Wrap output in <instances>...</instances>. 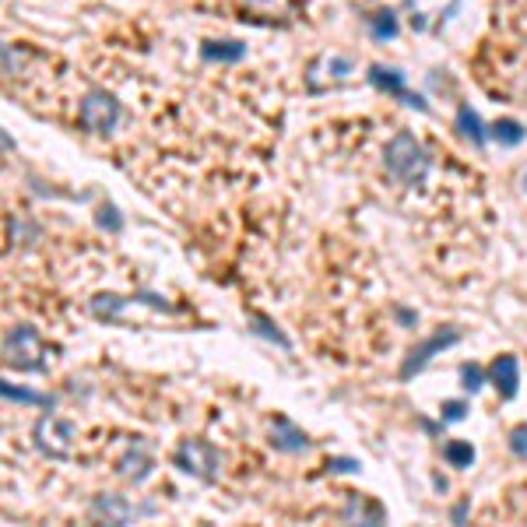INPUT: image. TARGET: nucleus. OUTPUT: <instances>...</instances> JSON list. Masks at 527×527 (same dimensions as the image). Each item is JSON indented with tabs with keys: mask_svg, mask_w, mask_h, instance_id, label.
Masks as SVG:
<instances>
[{
	"mask_svg": "<svg viewBox=\"0 0 527 527\" xmlns=\"http://www.w3.org/2000/svg\"><path fill=\"white\" fill-rule=\"evenodd\" d=\"M383 159H387V172L394 179H401L405 187H422L425 176H429V155H425L422 141L415 134H408V131H401V134L390 137Z\"/></svg>",
	"mask_w": 527,
	"mask_h": 527,
	"instance_id": "f257e3e1",
	"label": "nucleus"
},
{
	"mask_svg": "<svg viewBox=\"0 0 527 527\" xmlns=\"http://www.w3.org/2000/svg\"><path fill=\"white\" fill-rule=\"evenodd\" d=\"M4 362L18 373H46V362H49V348L43 345V337L32 324H14L8 334H4Z\"/></svg>",
	"mask_w": 527,
	"mask_h": 527,
	"instance_id": "f03ea898",
	"label": "nucleus"
},
{
	"mask_svg": "<svg viewBox=\"0 0 527 527\" xmlns=\"http://www.w3.org/2000/svg\"><path fill=\"white\" fill-rule=\"evenodd\" d=\"M32 440H36V450L53 457V460H71L74 457V440H78V429L60 418L53 412H46L36 425H32Z\"/></svg>",
	"mask_w": 527,
	"mask_h": 527,
	"instance_id": "7ed1b4c3",
	"label": "nucleus"
},
{
	"mask_svg": "<svg viewBox=\"0 0 527 527\" xmlns=\"http://www.w3.org/2000/svg\"><path fill=\"white\" fill-rule=\"evenodd\" d=\"M172 464L190 475V478H201V482H214L222 471V457L208 440H183L176 450H172Z\"/></svg>",
	"mask_w": 527,
	"mask_h": 527,
	"instance_id": "20e7f679",
	"label": "nucleus"
},
{
	"mask_svg": "<svg viewBox=\"0 0 527 527\" xmlns=\"http://www.w3.org/2000/svg\"><path fill=\"white\" fill-rule=\"evenodd\" d=\"M78 123L88 134H109L120 123V102L109 96V91L91 88V91H85V99L78 106Z\"/></svg>",
	"mask_w": 527,
	"mask_h": 527,
	"instance_id": "39448f33",
	"label": "nucleus"
},
{
	"mask_svg": "<svg viewBox=\"0 0 527 527\" xmlns=\"http://www.w3.org/2000/svg\"><path fill=\"white\" fill-rule=\"evenodd\" d=\"M134 302H144V306H151V309H172V306H169L162 295H155V292H137V295H116V292H102V295L91 299V317H96V320H106V324H116L123 309L134 306Z\"/></svg>",
	"mask_w": 527,
	"mask_h": 527,
	"instance_id": "423d86ee",
	"label": "nucleus"
},
{
	"mask_svg": "<svg viewBox=\"0 0 527 527\" xmlns=\"http://www.w3.org/2000/svg\"><path fill=\"white\" fill-rule=\"evenodd\" d=\"M460 341V330L457 327H447V330H440V334H432V337H425L418 348H412L408 352V359L401 362V380H412L415 373H422V369L432 362V355H440V352H447L450 345H457Z\"/></svg>",
	"mask_w": 527,
	"mask_h": 527,
	"instance_id": "0eeeda50",
	"label": "nucleus"
},
{
	"mask_svg": "<svg viewBox=\"0 0 527 527\" xmlns=\"http://www.w3.org/2000/svg\"><path fill=\"white\" fill-rule=\"evenodd\" d=\"M137 506L134 503H127L123 495H96L91 500V506H88V517L91 520H106V524H131V520H137Z\"/></svg>",
	"mask_w": 527,
	"mask_h": 527,
	"instance_id": "6e6552de",
	"label": "nucleus"
},
{
	"mask_svg": "<svg viewBox=\"0 0 527 527\" xmlns=\"http://www.w3.org/2000/svg\"><path fill=\"white\" fill-rule=\"evenodd\" d=\"M489 383L500 390L503 401H513L517 390H520V366H517V355H500L489 369Z\"/></svg>",
	"mask_w": 527,
	"mask_h": 527,
	"instance_id": "1a4fd4ad",
	"label": "nucleus"
},
{
	"mask_svg": "<svg viewBox=\"0 0 527 527\" xmlns=\"http://www.w3.org/2000/svg\"><path fill=\"white\" fill-rule=\"evenodd\" d=\"M151 468H155V460H151V453L144 450V443H134L127 453H123L120 460H116V471H120V478H127V482H144L148 475H151Z\"/></svg>",
	"mask_w": 527,
	"mask_h": 527,
	"instance_id": "9d476101",
	"label": "nucleus"
},
{
	"mask_svg": "<svg viewBox=\"0 0 527 527\" xmlns=\"http://www.w3.org/2000/svg\"><path fill=\"white\" fill-rule=\"evenodd\" d=\"M271 447L282 450V453H299V450L309 447V436L299 425H292L289 418H274V425H271Z\"/></svg>",
	"mask_w": 527,
	"mask_h": 527,
	"instance_id": "9b49d317",
	"label": "nucleus"
},
{
	"mask_svg": "<svg viewBox=\"0 0 527 527\" xmlns=\"http://www.w3.org/2000/svg\"><path fill=\"white\" fill-rule=\"evenodd\" d=\"M201 56L204 60H218V64H236V60L246 56V46L236 43V39H208L201 46Z\"/></svg>",
	"mask_w": 527,
	"mask_h": 527,
	"instance_id": "f8f14e48",
	"label": "nucleus"
},
{
	"mask_svg": "<svg viewBox=\"0 0 527 527\" xmlns=\"http://www.w3.org/2000/svg\"><path fill=\"white\" fill-rule=\"evenodd\" d=\"M0 397L8 401H21V405H32V408H53V397L49 394H39V390H28V387H14L8 380H0Z\"/></svg>",
	"mask_w": 527,
	"mask_h": 527,
	"instance_id": "ddd939ff",
	"label": "nucleus"
},
{
	"mask_svg": "<svg viewBox=\"0 0 527 527\" xmlns=\"http://www.w3.org/2000/svg\"><path fill=\"white\" fill-rule=\"evenodd\" d=\"M369 81H373L377 88H383V91H390V96H401V99L408 96V91H405V74L394 71V67L373 64V67H369Z\"/></svg>",
	"mask_w": 527,
	"mask_h": 527,
	"instance_id": "4468645a",
	"label": "nucleus"
},
{
	"mask_svg": "<svg viewBox=\"0 0 527 527\" xmlns=\"http://www.w3.org/2000/svg\"><path fill=\"white\" fill-rule=\"evenodd\" d=\"M457 131L464 134V137H471L475 144H485V131H482V120H478V113L471 109V106H460L457 109Z\"/></svg>",
	"mask_w": 527,
	"mask_h": 527,
	"instance_id": "2eb2a0df",
	"label": "nucleus"
},
{
	"mask_svg": "<svg viewBox=\"0 0 527 527\" xmlns=\"http://www.w3.org/2000/svg\"><path fill=\"white\" fill-rule=\"evenodd\" d=\"M489 137L500 141V144H506V148H517L524 141V127H520L517 120H495L492 127H489Z\"/></svg>",
	"mask_w": 527,
	"mask_h": 527,
	"instance_id": "dca6fc26",
	"label": "nucleus"
},
{
	"mask_svg": "<svg viewBox=\"0 0 527 527\" xmlns=\"http://www.w3.org/2000/svg\"><path fill=\"white\" fill-rule=\"evenodd\" d=\"M443 453H447L450 468H471V464H475V447L468 440H450Z\"/></svg>",
	"mask_w": 527,
	"mask_h": 527,
	"instance_id": "f3484780",
	"label": "nucleus"
},
{
	"mask_svg": "<svg viewBox=\"0 0 527 527\" xmlns=\"http://www.w3.org/2000/svg\"><path fill=\"white\" fill-rule=\"evenodd\" d=\"M369 28H373L377 39H394V36H397V18H394L390 11H380V14L369 18Z\"/></svg>",
	"mask_w": 527,
	"mask_h": 527,
	"instance_id": "a211bd4d",
	"label": "nucleus"
},
{
	"mask_svg": "<svg viewBox=\"0 0 527 527\" xmlns=\"http://www.w3.org/2000/svg\"><path fill=\"white\" fill-rule=\"evenodd\" d=\"M460 380H464V390H482V383H485V373L478 366H460Z\"/></svg>",
	"mask_w": 527,
	"mask_h": 527,
	"instance_id": "6ab92c4d",
	"label": "nucleus"
},
{
	"mask_svg": "<svg viewBox=\"0 0 527 527\" xmlns=\"http://www.w3.org/2000/svg\"><path fill=\"white\" fill-rule=\"evenodd\" d=\"M18 236L39 239V229H36L32 222H28V218H18V214H14V218H11V239H18Z\"/></svg>",
	"mask_w": 527,
	"mask_h": 527,
	"instance_id": "aec40b11",
	"label": "nucleus"
},
{
	"mask_svg": "<svg viewBox=\"0 0 527 527\" xmlns=\"http://www.w3.org/2000/svg\"><path fill=\"white\" fill-rule=\"evenodd\" d=\"M464 415H468V405H464V401H447L443 405V422H460Z\"/></svg>",
	"mask_w": 527,
	"mask_h": 527,
	"instance_id": "412c9836",
	"label": "nucleus"
},
{
	"mask_svg": "<svg viewBox=\"0 0 527 527\" xmlns=\"http://www.w3.org/2000/svg\"><path fill=\"white\" fill-rule=\"evenodd\" d=\"M510 447H513V453L527 457V425H517V429L510 432Z\"/></svg>",
	"mask_w": 527,
	"mask_h": 527,
	"instance_id": "4be33fe9",
	"label": "nucleus"
},
{
	"mask_svg": "<svg viewBox=\"0 0 527 527\" xmlns=\"http://www.w3.org/2000/svg\"><path fill=\"white\" fill-rule=\"evenodd\" d=\"M257 330H260L264 337H274V341H278V345H282V348H289V337H285L282 330H278V327H271L267 320H257Z\"/></svg>",
	"mask_w": 527,
	"mask_h": 527,
	"instance_id": "5701e85b",
	"label": "nucleus"
},
{
	"mask_svg": "<svg viewBox=\"0 0 527 527\" xmlns=\"http://www.w3.org/2000/svg\"><path fill=\"white\" fill-rule=\"evenodd\" d=\"M99 225H106L109 232H120L123 222L116 218V208H102V211H99Z\"/></svg>",
	"mask_w": 527,
	"mask_h": 527,
	"instance_id": "b1692460",
	"label": "nucleus"
},
{
	"mask_svg": "<svg viewBox=\"0 0 527 527\" xmlns=\"http://www.w3.org/2000/svg\"><path fill=\"white\" fill-rule=\"evenodd\" d=\"M327 468L330 471H359V460H352V457H334V460H327Z\"/></svg>",
	"mask_w": 527,
	"mask_h": 527,
	"instance_id": "393cba45",
	"label": "nucleus"
},
{
	"mask_svg": "<svg viewBox=\"0 0 527 527\" xmlns=\"http://www.w3.org/2000/svg\"><path fill=\"white\" fill-rule=\"evenodd\" d=\"M464 513H468V503H460V506L453 510V520H464Z\"/></svg>",
	"mask_w": 527,
	"mask_h": 527,
	"instance_id": "a878e982",
	"label": "nucleus"
},
{
	"mask_svg": "<svg viewBox=\"0 0 527 527\" xmlns=\"http://www.w3.org/2000/svg\"><path fill=\"white\" fill-rule=\"evenodd\" d=\"M0 148H14V141H11V137H4V134H0Z\"/></svg>",
	"mask_w": 527,
	"mask_h": 527,
	"instance_id": "bb28decb",
	"label": "nucleus"
},
{
	"mask_svg": "<svg viewBox=\"0 0 527 527\" xmlns=\"http://www.w3.org/2000/svg\"><path fill=\"white\" fill-rule=\"evenodd\" d=\"M254 4H260V0H254Z\"/></svg>",
	"mask_w": 527,
	"mask_h": 527,
	"instance_id": "cd10ccee",
	"label": "nucleus"
}]
</instances>
